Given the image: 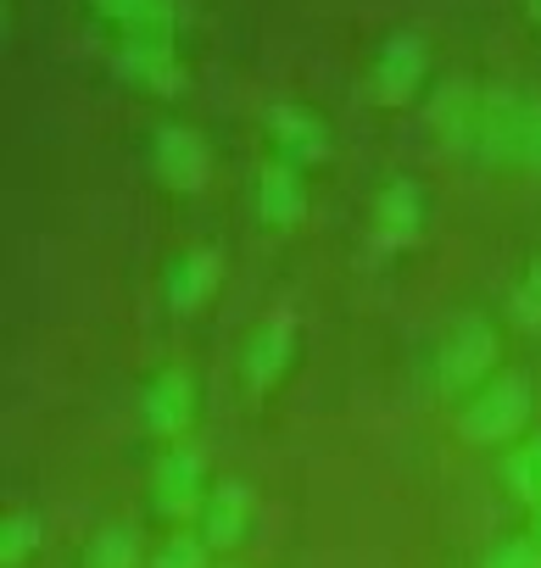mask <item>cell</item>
I'll list each match as a JSON object with an SVG mask.
<instances>
[{"instance_id": "obj_18", "label": "cell", "mask_w": 541, "mask_h": 568, "mask_svg": "<svg viewBox=\"0 0 541 568\" xmlns=\"http://www.w3.org/2000/svg\"><path fill=\"white\" fill-rule=\"evenodd\" d=\"M40 535H46L40 513H7V524H0V568L29 562L40 551Z\"/></svg>"}, {"instance_id": "obj_10", "label": "cell", "mask_w": 541, "mask_h": 568, "mask_svg": "<svg viewBox=\"0 0 541 568\" xmlns=\"http://www.w3.org/2000/svg\"><path fill=\"white\" fill-rule=\"evenodd\" d=\"M251 518H257L251 485H246V479H218L212 496H207V507H201V529H196V535H201L212 551H234V546L251 535Z\"/></svg>"}, {"instance_id": "obj_6", "label": "cell", "mask_w": 541, "mask_h": 568, "mask_svg": "<svg viewBox=\"0 0 541 568\" xmlns=\"http://www.w3.org/2000/svg\"><path fill=\"white\" fill-rule=\"evenodd\" d=\"M212 485H207V457L196 446H168L151 463V507L162 518H201Z\"/></svg>"}, {"instance_id": "obj_8", "label": "cell", "mask_w": 541, "mask_h": 568, "mask_svg": "<svg viewBox=\"0 0 541 568\" xmlns=\"http://www.w3.org/2000/svg\"><path fill=\"white\" fill-rule=\"evenodd\" d=\"M196 402H201L196 374H190V368H162V374L146 385V396H140V424H146V435L179 440V435L196 424Z\"/></svg>"}, {"instance_id": "obj_19", "label": "cell", "mask_w": 541, "mask_h": 568, "mask_svg": "<svg viewBox=\"0 0 541 568\" xmlns=\"http://www.w3.org/2000/svg\"><path fill=\"white\" fill-rule=\"evenodd\" d=\"M151 568H212V546L201 535H168L151 551Z\"/></svg>"}, {"instance_id": "obj_13", "label": "cell", "mask_w": 541, "mask_h": 568, "mask_svg": "<svg viewBox=\"0 0 541 568\" xmlns=\"http://www.w3.org/2000/svg\"><path fill=\"white\" fill-rule=\"evenodd\" d=\"M424 234V190L413 179H391L374 195V240L385 251H408Z\"/></svg>"}, {"instance_id": "obj_23", "label": "cell", "mask_w": 541, "mask_h": 568, "mask_svg": "<svg viewBox=\"0 0 541 568\" xmlns=\"http://www.w3.org/2000/svg\"><path fill=\"white\" fill-rule=\"evenodd\" d=\"M535 535H541V507H535Z\"/></svg>"}, {"instance_id": "obj_7", "label": "cell", "mask_w": 541, "mask_h": 568, "mask_svg": "<svg viewBox=\"0 0 541 568\" xmlns=\"http://www.w3.org/2000/svg\"><path fill=\"white\" fill-rule=\"evenodd\" d=\"M151 173H157L168 190H179V195H201L207 179H212V151H207V140H201L196 129L162 123V129L151 134Z\"/></svg>"}, {"instance_id": "obj_17", "label": "cell", "mask_w": 541, "mask_h": 568, "mask_svg": "<svg viewBox=\"0 0 541 568\" xmlns=\"http://www.w3.org/2000/svg\"><path fill=\"white\" fill-rule=\"evenodd\" d=\"M502 485L535 513L541 507V435H530L519 452H508V463H502Z\"/></svg>"}, {"instance_id": "obj_14", "label": "cell", "mask_w": 541, "mask_h": 568, "mask_svg": "<svg viewBox=\"0 0 541 568\" xmlns=\"http://www.w3.org/2000/svg\"><path fill=\"white\" fill-rule=\"evenodd\" d=\"M268 134H274V145H280V162H291V168H308V162H324L330 156V123L313 118L297 101L268 112Z\"/></svg>"}, {"instance_id": "obj_15", "label": "cell", "mask_w": 541, "mask_h": 568, "mask_svg": "<svg viewBox=\"0 0 541 568\" xmlns=\"http://www.w3.org/2000/svg\"><path fill=\"white\" fill-rule=\"evenodd\" d=\"M118 73L151 95H179L184 90V68L179 57H162V51H118Z\"/></svg>"}, {"instance_id": "obj_22", "label": "cell", "mask_w": 541, "mask_h": 568, "mask_svg": "<svg viewBox=\"0 0 541 568\" xmlns=\"http://www.w3.org/2000/svg\"><path fill=\"white\" fill-rule=\"evenodd\" d=\"M524 18H530V23L541 29V0H524Z\"/></svg>"}, {"instance_id": "obj_12", "label": "cell", "mask_w": 541, "mask_h": 568, "mask_svg": "<svg viewBox=\"0 0 541 568\" xmlns=\"http://www.w3.org/2000/svg\"><path fill=\"white\" fill-rule=\"evenodd\" d=\"M251 201H257V217H262L268 229H297V223L308 217L302 168H291V162H262V168H257Z\"/></svg>"}, {"instance_id": "obj_20", "label": "cell", "mask_w": 541, "mask_h": 568, "mask_svg": "<svg viewBox=\"0 0 541 568\" xmlns=\"http://www.w3.org/2000/svg\"><path fill=\"white\" fill-rule=\"evenodd\" d=\"M508 313L524 324V329H541V256L519 273V284H513V296H508Z\"/></svg>"}, {"instance_id": "obj_2", "label": "cell", "mask_w": 541, "mask_h": 568, "mask_svg": "<svg viewBox=\"0 0 541 568\" xmlns=\"http://www.w3.org/2000/svg\"><path fill=\"white\" fill-rule=\"evenodd\" d=\"M497 357H502V341L497 329L480 318V313H463L441 341H435V390L441 396H474L491 374H497Z\"/></svg>"}, {"instance_id": "obj_16", "label": "cell", "mask_w": 541, "mask_h": 568, "mask_svg": "<svg viewBox=\"0 0 541 568\" xmlns=\"http://www.w3.org/2000/svg\"><path fill=\"white\" fill-rule=\"evenodd\" d=\"M79 568H140V535L123 529V524H107L90 535L84 546V562Z\"/></svg>"}, {"instance_id": "obj_11", "label": "cell", "mask_w": 541, "mask_h": 568, "mask_svg": "<svg viewBox=\"0 0 541 568\" xmlns=\"http://www.w3.org/2000/svg\"><path fill=\"white\" fill-rule=\"evenodd\" d=\"M218 278H223V256H218L212 245H190V251H179V256L168 262V273H162V302H168L173 313H196V307H207V296L218 291Z\"/></svg>"}, {"instance_id": "obj_5", "label": "cell", "mask_w": 541, "mask_h": 568, "mask_svg": "<svg viewBox=\"0 0 541 568\" xmlns=\"http://www.w3.org/2000/svg\"><path fill=\"white\" fill-rule=\"evenodd\" d=\"M90 12L118 29V51H162L179 57V0H90Z\"/></svg>"}, {"instance_id": "obj_21", "label": "cell", "mask_w": 541, "mask_h": 568, "mask_svg": "<svg viewBox=\"0 0 541 568\" xmlns=\"http://www.w3.org/2000/svg\"><path fill=\"white\" fill-rule=\"evenodd\" d=\"M480 568H541V535H535V529H530V535H508L502 546L485 551Z\"/></svg>"}, {"instance_id": "obj_4", "label": "cell", "mask_w": 541, "mask_h": 568, "mask_svg": "<svg viewBox=\"0 0 541 568\" xmlns=\"http://www.w3.org/2000/svg\"><path fill=\"white\" fill-rule=\"evenodd\" d=\"M424 79H430V45H424L413 29H397V34H385V40H380V51H374V62H369L363 90H369V101H374V106L397 112V106H413V101H419Z\"/></svg>"}, {"instance_id": "obj_3", "label": "cell", "mask_w": 541, "mask_h": 568, "mask_svg": "<svg viewBox=\"0 0 541 568\" xmlns=\"http://www.w3.org/2000/svg\"><path fill=\"white\" fill-rule=\"evenodd\" d=\"M530 424V379L502 368L491 374L474 396H463L458 407V435L469 446H508L519 429Z\"/></svg>"}, {"instance_id": "obj_9", "label": "cell", "mask_w": 541, "mask_h": 568, "mask_svg": "<svg viewBox=\"0 0 541 568\" xmlns=\"http://www.w3.org/2000/svg\"><path fill=\"white\" fill-rule=\"evenodd\" d=\"M291 363H297V318L291 313H274L251 341H246V352H240V374H246V385L262 396V390H274L285 374H291Z\"/></svg>"}, {"instance_id": "obj_1", "label": "cell", "mask_w": 541, "mask_h": 568, "mask_svg": "<svg viewBox=\"0 0 541 568\" xmlns=\"http://www.w3.org/2000/svg\"><path fill=\"white\" fill-rule=\"evenodd\" d=\"M474 156L508 162V168H541V101L530 95H480L474 123Z\"/></svg>"}]
</instances>
